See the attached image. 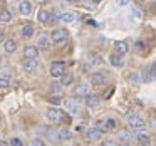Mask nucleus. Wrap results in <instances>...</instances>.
<instances>
[{"label": "nucleus", "instance_id": "obj_1", "mask_svg": "<svg viewBox=\"0 0 156 146\" xmlns=\"http://www.w3.org/2000/svg\"><path fill=\"white\" fill-rule=\"evenodd\" d=\"M128 124L131 126L133 129H144L146 128V123L143 121L139 116H134V114L128 116Z\"/></svg>", "mask_w": 156, "mask_h": 146}, {"label": "nucleus", "instance_id": "obj_2", "mask_svg": "<svg viewBox=\"0 0 156 146\" xmlns=\"http://www.w3.org/2000/svg\"><path fill=\"white\" fill-rule=\"evenodd\" d=\"M64 71H66V64L62 61L54 62V64L51 66V76H52V77H61Z\"/></svg>", "mask_w": 156, "mask_h": 146}, {"label": "nucleus", "instance_id": "obj_3", "mask_svg": "<svg viewBox=\"0 0 156 146\" xmlns=\"http://www.w3.org/2000/svg\"><path fill=\"white\" fill-rule=\"evenodd\" d=\"M47 118H49V121H52V123H62L64 121V114L55 108H51L47 111Z\"/></svg>", "mask_w": 156, "mask_h": 146}, {"label": "nucleus", "instance_id": "obj_4", "mask_svg": "<svg viewBox=\"0 0 156 146\" xmlns=\"http://www.w3.org/2000/svg\"><path fill=\"white\" fill-rule=\"evenodd\" d=\"M66 39H67V32L64 29H55L52 32V41H54V44H62Z\"/></svg>", "mask_w": 156, "mask_h": 146}, {"label": "nucleus", "instance_id": "obj_5", "mask_svg": "<svg viewBox=\"0 0 156 146\" xmlns=\"http://www.w3.org/2000/svg\"><path fill=\"white\" fill-rule=\"evenodd\" d=\"M32 9H34V5L29 2V0H20V5H19V10H20L22 15H30Z\"/></svg>", "mask_w": 156, "mask_h": 146}, {"label": "nucleus", "instance_id": "obj_6", "mask_svg": "<svg viewBox=\"0 0 156 146\" xmlns=\"http://www.w3.org/2000/svg\"><path fill=\"white\" fill-rule=\"evenodd\" d=\"M24 55H25V59H37L39 49L34 47V45H29V47L24 49Z\"/></svg>", "mask_w": 156, "mask_h": 146}, {"label": "nucleus", "instance_id": "obj_7", "mask_svg": "<svg viewBox=\"0 0 156 146\" xmlns=\"http://www.w3.org/2000/svg\"><path fill=\"white\" fill-rule=\"evenodd\" d=\"M106 81V77L101 74V72H94V74L91 76V84L92 86H102Z\"/></svg>", "mask_w": 156, "mask_h": 146}, {"label": "nucleus", "instance_id": "obj_8", "mask_svg": "<svg viewBox=\"0 0 156 146\" xmlns=\"http://www.w3.org/2000/svg\"><path fill=\"white\" fill-rule=\"evenodd\" d=\"M66 109H67V112H71V114H76L77 109H79L77 101H76V99H67V101H66Z\"/></svg>", "mask_w": 156, "mask_h": 146}, {"label": "nucleus", "instance_id": "obj_9", "mask_svg": "<svg viewBox=\"0 0 156 146\" xmlns=\"http://www.w3.org/2000/svg\"><path fill=\"white\" fill-rule=\"evenodd\" d=\"M24 71L25 72H35L37 71V62H35V59H27V61L24 62Z\"/></svg>", "mask_w": 156, "mask_h": 146}, {"label": "nucleus", "instance_id": "obj_10", "mask_svg": "<svg viewBox=\"0 0 156 146\" xmlns=\"http://www.w3.org/2000/svg\"><path fill=\"white\" fill-rule=\"evenodd\" d=\"M101 134H102V131L99 128H91L87 131V139H91V141H98V139L101 138Z\"/></svg>", "mask_w": 156, "mask_h": 146}, {"label": "nucleus", "instance_id": "obj_11", "mask_svg": "<svg viewBox=\"0 0 156 146\" xmlns=\"http://www.w3.org/2000/svg\"><path fill=\"white\" fill-rule=\"evenodd\" d=\"M4 49H5V52L12 54V52H15V51H17V42H15L14 39H9V41H5Z\"/></svg>", "mask_w": 156, "mask_h": 146}, {"label": "nucleus", "instance_id": "obj_12", "mask_svg": "<svg viewBox=\"0 0 156 146\" xmlns=\"http://www.w3.org/2000/svg\"><path fill=\"white\" fill-rule=\"evenodd\" d=\"M22 37L24 39H30L32 35H34V25L32 24H27V25H24V27H22Z\"/></svg>", "mask_w": 156, "mask_h": 146}, {"label": "nucleus", "instance_id": "obj_13", "mask_svg": "<svg viewBox=\"0 0 156 146\" xmlns=\"http://www.w3.org/2000/svg\"><path fill=\"white\" fill-rule=\"evenodd\" d=\"M89 92H91V87H89L87 84H81V86H77V87L74 89L76 96H86V94H89Z\"/></svg>", "mask_w": 156, "mask_h": 146}, {"label": "nucleus", "instance_id": "obj_14", "mask_svg": "<svg viewBox=\"0 0 156 146\" xmlns=\"http://www.w3.org/2000/svg\"><path fill=\"white\" fill-rule=\"evenodd\" d=\"M86 104L89 106V108H96V106L99 104V99H98V96H94V94H86Z\"/></svg>", "mask_w": 156, "mask_h": 146}, {"label": "nucleus", "instance_id": "obj_15", "mask_svg": "<svg viewBox=\"0 0 156 146\" xmlns=\"http://www.w3.org/2000/svg\"><path fill=\"white\" fill-rule=\"evenodd\" d=\"M109 61H111V64L114 66V67H121L122 66V55L118 54V52H114V54L109 57Z\"/></svg>", "mask_w": 156, "mask_h": 146}, {"label": "nucleus", "instance_id": "obj_16", "mask_svg": "<svg viewBox=\"0 0 156 146\" xmlns=\"http://www.w3.org/2000/svg\"><path fill=\"white\" fill-rule=\"evenodd\" d=\"M131 139H133V136H131V133L129 131H121L119 133V141L122 143V144H129V143H131Z\"/></svg>", "mask_w": 156, "mask_h": 146}, {"label": "nucleus", "instance_id": "obj_17", "mask_svg": "<svg viewBox=\"0 0 156 146\" xmlns=\"http://www.w3.org/2000/svg\"><path fill=\"white\" fill-rule=\"evenodd\" d=\"M114 51L118 52V54L124 55L126 52H128V44H126V42H116V44H114Z\"/></svg>", "mask_w": 156, "mask_h": 146}, {"label": "nucleus", "instance_id": "obj_18", "mask_svg": "<svg viewBox=\"0 0 156 146\" xmlns=\"http://www.w3.org/2000/svg\"><path fill=\"white\" fill-rule=\"evenodd\" d=\"M134 139H136L138 144H148L149 143V134H146V133H138Z\"/></svg>", "mask_w": 156, "mask_h": 146}, {"label": "nucleus", "instance_id": "obj_19", "mask_svg": "<svg viewBox=\"0 0 156 146\" xmlns=\"http://www.w3.org/2000/svg\"><path fill=\"white\" fill-rule=\"evenodd\" d=\"M37 19H39V22H42V24H49V19H51V14H49V12H45V10H39Z\"/></svg>", "mask_w": 156, "mask_h": 146}, {"label": "nucleus", "instance_id": "obj_20", "mask_svg": "<svg viewBox=\"0 0 156 146\" xmlns=\"http://www.w3.org/2000/svg\"><path fill=\"white\" fill-rule=\"evenodd\" d=\"M72 82V74L71 72H62V76H61V84L62 86H69Z\"/></svg>", "mask_w": 156, "mask_h": 146}, {"label": "nucleus", "instance_id": "obj_21", "mask_svg": "<svg viewBox=\"0 0 156 146\" xmlns=\"http://www.w3.org/2000/svg\"><path fill=\"white\" fill-rule=\"evenodd\" d=\"M61 20L66 22V24H71V22L76 20V15L72 14V12H64V14L61 15Z\"/></svg>", "mask_w": 156, "mask_h": 146}, {"label": "nucleus", "instance_id": "obj_22", "mask_svg": "<svg viewBox=\"0 0 156 146\" xmlns=\"http://www.w3.org/2000/svg\"><path fill=\"white\" fill-rule=\"evenodd\" d=\"M37 45H41V49H49L51 47V42H49V39L45 35H41L37 41Z\"/></svg>", "mask_w": 156, "mask_h": 146}, {"label": "nucleus", "instance_id": "obj_23", "mask_svg": "<svg viewBox=\"0 0 156 146\" xmlns=\"http://www.w3.org/2000/svg\"><path fill=\"white\" fill-rule=\"evenodd\" d=\"M57 136H59V141H66V139H69L71 133H69L67 128H62L61 131H57Z\"/></svg>", "mask_w": 156, "mask_h": 146}, {"label": "nucleus", "instance_id": "obj_24", "mask_svg": "<svg viewBox=\"0 0 156 146\" xmlns=\"http://www.w3.org/2000/svg\"><path fill=\"white\" fill-rule=\"evenodd\" d=\"M10 20H12V14L9 10L0 12V22H10Z\"/></svg>", "mask_w": 156, "mask_h": 146}, {"label": "nucleus", "instance_id": "obj_25", "mask_svg": "<svg viewBox=\"0 0 156 146\" xmlns=\"http://www.w3.org/2000/svg\"><path fill=\"white\" fill-rule=\"evenodd\" d=\"M153 77H154V62H153V64L149 66V72L146 71V74H144V81H153Z\"/></svg>", "mask_w": 156, "mask_h": 146}, {"label": "nucleus", "instance_id": "obj_26", "mask_svg": "<svg viewBox=\"0 0 156 146\" xmlns=\"http://www.w3.org/2000/svg\"><path fill=\"white\" fill-rule=\"evenodd\" d=\"M131 15H133V17H134V19H136V20H143V12H141V10H139V9H138V7H134V9H133V12H131Z\"/></svg>", "mask_w": 156, "mask_h": 146}, {"label": "nucleus", "instance_id": "obj_27", "mask_svg": "<svg viewBox=\"0 0 156 146\" xmlns=\"http://www.w3.org/2000/svg\"><path fill=\"white\" fill-rule=\"evenodd\" d=\"M87 57H89V62H92V64H98V62H99V55H98V54H92V52H89Z\"/></svg>", "mask_w": 156, "mask_h": 146}, {"label": "nucleus", "instance_id": "obj_28", "mask_svg": "<svg viewBox=\"0 0 156 146\" xmlns=\"http://www.w3.org/2000/svg\"><path fill=\"white\" fill-rule=\"evenodd\" d=\"M9 86H10V81L5 77H0V89H7Z\"/></svg>", "mask_w": 156, "mask_h": 146}, {"label": "nucleus", "instance_id": "obj_29", "mask_svg": "<svg viewBox=\"0 0 156 146\" xmlns=\"http://www.w3.org/2000/svg\"><path fill=\"white\" fill-rule=\"evenodd\" d=\"M104 124H106V129H112L116 126V123H114V119L109 118V119H106V121H104Z\"/></svg>", "mask_w": 156, "mask_h": 146}, {"label": "nucleus", "instance_id": "obj_30", "mask_svg": "<svg viewBox=\"0 0 156 146\" xmlns=\"http://www.w3.org/2000/svg\"><path fill=\"white\" fill-rule=\"evenodd\" d=\"M47 136H49V138H52L54 141H57V139H59L57 131H52V129H49V131H47Z\"/></svg>", "mask_w": 156, "mask_h": 146}, {"label": "nucleus", "instance_id": "obj_31", "mask_svg": "<svg viewBox=\"0 0 156 146\" xmlns=\"http://www.w3.org/2000/svg\"><path fill=\"white\" fill-rule=\"evenodd\" d=\"M9 144H12V146H22V141L19 138H12L10 141H9Z\"/></svg>", "mask_w": 156, "mask_h": 146}, {"label": "nucleus", "instance_id": "obj_32", "mask_svg": "<svg viewBox=\"0 0 156 146\" xmlns=\"http://www.w3.org/2000/svg\"><path fill=\"white\" fill-rule=\"evenodd\" d=\"M49 102H51V104H61V98H59V96H52L51 99H49Z\"/></svg>", "mask_w": 156, "mask_h": 146}, {"label": "nucleus", "instance_id": "obj_33", "mask_svg": "<svg viewBox=\"0 0 156 146\" xmlns=\"http://www.w3.org/2000/svg\"><path fill=\"white\" fill-rule=\"evenodd\" d=\"M144 47H146V44H144L143 41H138V42H136V49H138V51H143Z\"/></svg>", "mask_w": 156, "mask_h": 146}, {"label": "nucleus", "instance_id": "obj_34", "mask_svg": "<svg viewBox=\"0 0 156 146\" xmlns=\"http://www.w3.org/2000/svg\"><path fill=\"white\" fill-rule=\"evenodd\" d=\"M32 144H34V146H42V144H44V141H42V139H39V138H35L34 141H32Z\"/></svg>", "mask_w": 156, "mask_h": 146}, {"label": "nucleus", "instance_id": "obj_35", "mask_svg": "<svg viewBox=\"0 0 156 146\" xmlns=\"http://www.w3.org/2000/svg\"><path fill=\"white\" fill-rule=\"evenodd\" d=\"M129 2H131V0H116V4L118 5H128Z\"/></svg>", "mask_w": 156, "mask_h": 146}, {"label": "nucleus", "instance_id": "obj_36", "mask_svg": "<svg viewBox=\"0 0 156 146\" xmlns=\"http://www.w3.org/2000/svg\"><path fill=\"white\" fill-rule=\"evenodd\" d=\"M0 41H4V34L2 32H0Z\"/></svg>", "mask_w": 156, "mask_h": 146}, {"label": "nucleus", "instance_id": "obj_37", "mask_svg": "<svg viewBox=\"0 0 156 146\" xmlns=\"http://www.w3.org/2000/svg\"><path fill=\"white\" fill-rule=\"evenodd\" d=\"M35 2H37V4H41V2H44V0H35Z\"/></svg>", "mask_w": 156, "mask_h": 146}, {"label": "nucleus", "instance_id": "obj_38", "mask_svg": "<svg viewBox=\"0 0 156 146\" xmlns=\"http://www.w3.org/2000/svg\"><path fill=\"white\" fill-rule=\"evenodd\" d=\"M69 2H81V0H69Z\"/></svg>", "mask_w": 156, "mask_h": 146}, {"label": "nucleus", "instance_id": "obj_39", "mask_svg": "<svg viewBox=\"0 0 156 146\" xmlns=\"http://www.w3.org/2000/svg\"><path fill=\"white\" fill-rule=\"evenodd\" d=\"M94 2H102V0H94Z\"/></svg>", "mask_w": 156, "mask_h": 146}, {"label": "nucleus", "instance_id": "obj_40", "mask_svg": "<svg viewBox=\"0 0 156 146\" xmlns=\"http://www.w3.org/2000/svg\"><path fill=\"white\" fill-rule=\"evenodd\" d=\"M0 61H2V57H0Z\"/></svg>", "mask_w": 156, "mask_h": 146}, {"label": "nucleus", "instance_id": "obj_41", "mask_svg": "<svg viewBox=\"0 0 156 146\" xmlns=\"http://www.w3.org/2000/svg\"><path fill=\"white\" fill-rule=\"evenodd\" d=\"M17 2H20V0H17Z\"/></svg>", "mask_w": 156, "mask_h": 146}]
</instances>
